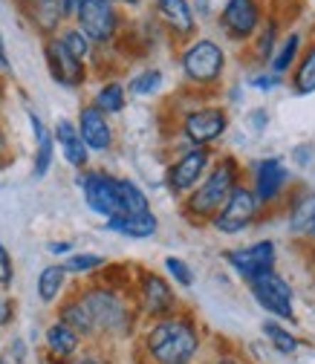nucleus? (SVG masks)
I'll return each instance as SVG.
<instances>
[{
    "label": "nucleus",
    "mask_w": 315,
    "mask_h": 364,
    "mask_svg": "<svg viewBox=\"0 0 315 364\" xmlns=\"http://www.w3.org/2000/svg\"><path fill=\"white\" fill-rule=\"evenodd\" d=\"M12 321H15V301L0 287V330H6Z\"/></svg>",
    "instance_id": "nucleus-38"
},
{
    "label": "nucleus",
    "mask_w": 315,
    "mask_h": 364,
    "mask_svg": "<svg viewBox=\"0 0 315 364\" xmlns=\"http://www.w3.org/2000/svg\"><path fill=\"white\" fill-rule=\"evenodd\" d=\"M165 272L173 278V284H179V287H194V272H191V266L183 260V257H165Z\"/></svg>",
    "instance_id": "nucleus-33"
},
{
    "label": "nucleus",
    "mask_w": 315,
    "mask_h": 364,
    "mask_svg": "<svg viewBox=\"0 0 315 364\" xmlns=\"http://www.w3.org/2000/svg\"><path fill=\"white\" fill-rule=\"evenodd\" d=\"M23 15L29 18V23L41 32V35H55L64 26V15H61V0H21Z\"/></svg>",
    "instance_id": "nucleus-20"
},
{
    "label": "nucleus",
    "mask_w": 315,
    "mask_h": 364,
    "mask_svg": "<svg viewBox=\"0 0 315 364\" xmlns=\"http://www.w3.org/2000/svg\"><path fill=\"white\" fill-rule=\"evenodd\" d=\"M15 281V263H12V255L9 249L4 246V240H0V287H9Z\"/></svg>",
    "instance_id": "nucleus-37"
},
{
    "label": "nucleus",
    "mask_w": 315,
    "mask_h": 364,
    "mask_svg": "<svg viewBox=\"0 0 315 364\" xmlns=\"http://www.w3.org/2000/svg\"><path fill=\"white\" fill-rule=\"evenodd\" d=\"M67 364H107V361H102V358H96V355H81V358H73V361H67Z\"/></svg>",
    "instance_id": "nucleus-44"
},
{
    "label": "nucleus",
    "mask_w": 315,
    "mask_h": 364,
    "mask_svg": "<svg viewBox=\"0 0 315 364\" xmlns=\"http://www.w3.org/2000/svg\"><path fill=\"white\" fill-rule=\"evenodd\" d=\"M292 229L315 235V194H306L292 205Z\"/></svg>",
    "instance_id": "nucleus-31"
},
{
    "label": "nucleus",
    "mask_w": 315,
    "mask_h": 364,
    "mask_svg": "<svg viewBox=\"0 0 315 364\" xmlns=\"http://www.w3.org/2000/svg\"><path fill=\"white\" fill-rule=\"evenodd\" d=\"M137 295H139V312L145 318H151V321L176 312V295H173L171 284L162 275H156V272H142Z\"/></svg>",
    "instance_id": "nucleus-12"
},
{
    "label": "nucleus",
    "mask_w": 315,
    "mask_h": 364,
    "mask_svg": "<svg viewBox=\"0 0 315 364\" xmlns=\"http://www.w3.org/2000/svg\"><path fill=\"white\" fill-rule=\"evenodd\" d=\"M179 67H183V75L188 84L211 87L220 81L223 70H226V53L211 38H194L186 43L183 55H179Z\"/></svg>",
    "instance_id": "nucleus-4"
},
{
    "label": "nucleus",
    "mask_w": 315,
    "mask_h": 364,
    "mask_svg": "<svg viewBox=\"0 0 315 364\" xmlns=\"http://www.w3.org/2000/svg\"><path fill=\"white\" fill-rule=\"evenodd\" d=\"M249 289L255 295V301L278 318H295V309H292V287L278 275V272H260V275L249 278Z\"/></svg>",
    "instance_id": "nucleus-8"
},
{
    "label": "nucleus",
    "mask_w": 315,
    "mask_h": 364,
    "mask_svg": "<svg viewBox=\"0 0 315 364\" xmlns=\"http://www.w3.org/2000/svg\"><path fill=\"white\" fill-rule=\"evenodd\" d=\"M107 260L102 255H93V252H75L67 257L64 269H67V275H93V272H99Z\"/></svg>",
    "instance_id": "nucleus-32"
},
{
    "label": "nucleus",
    "mask_w": 315,
    "mask_h": 364,
    "mask_svg": "<svg viewBox=\"0 0 315 364\" xmlns=\"http://www.w3.org/2000/svg\"><path fill=\"white\" fill-rule=\"evenodd\" d=\"M70 249H73V243H67V240H61V243H50V246H47V252H53V255H70Z\"/></svg>",
    "instance_id": "nucleus-42"
},
{
    "label": "nucleus",
    "mask_w": 315,
    "mask_h": 364,
    "mask_svg": "<svg viewBox=\"0 0 315 364\" xmlns=\"http://www.w3.org/2000/svg\"><path fill=\"white\" fill-rule=\"evenodd\" d=\"M263 333L272 338V344L281 350V353H295L298 350V338L295 336H289L281 324H275V321H269V324H263Z\"/></svg>",
    "instance_id": "nucleus-34"
},
{
    "label": "nucleus",
    "mask_w": 315,
    "mask_h": 364,
    "mask_svg": "<svg viewBox=\"0 0 315 364\" xmlns=\"http://www.w3.org/2000/svg\"><path fill=\"white\" fill-rule=\"evenodd\" d=\"M249 84L257 87V90H275V87L281 84V75H275V73H260V75H255Z\"/></svg>",
    "instance_id": "nucleus-39"
},
{
    "label": "nucleus",
    "mask_w": 315,
    "mask_h": 364,
    "mask_svg": "<svg viewBox=\"0 0 315 364\" xmlns=\"http://www.w3.org/2000/svg\"><path fill=\"white\" fill-rule=\"evenodd\" d=\"M162 70H156V67H148V70H142V73H137L127 84H124V90L130 96H137V99H148V96H154V93H159L162 90Z\"/></svg>",
    "instance_id": "nucleus-27"
},
{
    "label": "nucleus",
    "mask_w": 315,
    "mask_h": 364,
    "mask_svg": "<svg viewBox=\"0 0 315 364\" xmlns=\"http://www.w3.org/2000/svg\"><path fill=\"white\" fill-rule=\"evenodd\" d=\"M292 84H295V93H301V96L315 93V47H309V50L304 53L301 64L295 67Z\"/></svg>",
    "instance_id": "nucleus-30"
},
{
    "label": "nucleus",
    "mask_w": 315,
    "mask_h": 364,
    "mask_svg": "<svg viewBox=\"0 0 315 364\" xmlns=\"http://www.w3.org/2000/svg\"><path fill=\"white\" fill-rule=\"evenodd\" d=\"M214 364H243V361H237V358H217Z\"/></svg>",
    "instance_id": "nucleus-45"
},
{
    "label": "nucleus",
    "mask_w": 315,
    "mask_h": 364,
    "mask_svg": "<svg viewBox=\"0 0 315 364\" xmlns=\"http://www.w3.org/2000/svg\"><path fill=\"white\" fill-rule=\"evenodd\" d=\"M208 165H211V151L208 148H188V151H183L165 171V188L173 197H188L197 188V182L205 176Z\"/></svg>",
    "instance_id": "nucleus-6"
},
{
    "label": "nucleus",
    "mask_w": 315,
    "mask_h": 364,
    "mask_svg": "<svg viewBox=\"0 0 315 364\" xmlns=\"http://www.w3.org/2000/svg\"><path fill=\"white\" fill-rule=\"evenodd\" d=\"M287 179H289V171L284 168V162L278 156H269V159H260L255 165V188L252 194L257 197V203H272L284 186H287Z\"/></svg>",
    "instance_id": "nucleus-17"
},
{
    "label": "nucleus",
    "mask_w": 315,
    "mask_h": 364,
    "mask_svg": "<svg viewBox=\"0 0 315 364\" xmlns=\"http://www.w3.org/2000/svg\"><path fill=\"white\" fill-rule=\"evenodd\" d=\"M26 119H29L32 136H35V162H32V173H35V179H43V176L50 173L53 159H55V136H53V130H50L47 124H43V119H41L35 110H29Z\"/></svg>",
    "instance_id": "nucleus-19"
},
{
    "label": "nucleus",
    "mask_w": 315,
    "mask_h": 364,
    "mask_svg": "<svg viewBox=\"0 0 315 364\" xmlns=\"http://www.w3.org/2000/svg\"><path fill=\"white\" fill-rule=\"evenodd\" d=\"M9 70H12V61H9V53H6L4 32H0V73H9Z\"/></svg>",
    "instance_id": "nucleus-41"
},
{
    "label": "nucleus",
    "mask_w": 315,
    "mask_h": 364,
    "mask_svg": "<svg viewBox=\"0 0 315 364\" xmlns=\"http://www.w3.org/2000/svg\"><path fill=\"white\" fill-rule=\"evenodd\" d=\"M154 12L159 23L176 41H191L197 32V15L191 9V0H154Z\"/></svg>",
    "instance_id": "nucleus-15"
},
{
    "label": "nucleus",
    "mask_w": 315,
    "mask_h": 364,
    "mask_svg": "<svg viewBox=\"0 0 315 364\" xmlns=\"http://www.w3.org/2000/svg\"><path fill=\"white\" fill-rule=\"evenodd\" d=\"M116 194H119V214H142L151 211L148 194L127 176H116Z\"/></svg>",
    "instance_id": "nucleus-25"
},
{
    "label": "nucleus",
    "mask_w": 315,
    "mask_h": 364,
    "mask_svg": "<svg viewBox=\"0 0 315 364\" xmlns=\"http://www.w3.org/2000/svg\"><path fill=\"white\" fill-rule=\"evenodd\" d=\"M75 127H78V133H81V139H84L90 154H105V151L113 148V127H110L107 116L99 107L84 105L78 110Z\"/></svg>",
    "instance_id": "nucleus-16"
},
{
    "label": "nucleus",
    "mask_w": 315,
    "mask_h": 364,
    "mask_svg": "<svg viewBox=\"0 0 315 364\" xmlns=\"http://www.w3.org/2000/svg\"><path fill=\"white\" fill-rule=\"evenodd\" d=\"M81 6H84V0H61V15H64V21H75V15H78Z\"/></svg>",
    "instance_id": "nucleus-40"
},
{
    "label": "nucleus",
    "mask_w": 315,
    "mask_h": 364,
    "mask_svg": "<svg viewBox=\"0 0 315 364\" xmlns=\"http://www.w3.org/2000/svg\"><path fill=\"white\" fill-rule=\"evenodd\" d=\"M124 102H127V90L122 81H105L99 90H96V96H93V107H99L105 116H119L124 110Z\"/></svg>",
    "instance_id": "nucleus-26"
},
{
    "label": "nucleus",
    "mask_w": 315,
    "mask_h": 364,
    "mask_svg": "<svg viewBox=\"0 0 315 364\" xmlns=\"http://www.w3.org/2000/svg\"><path fill=\"white\" fill-rule=\"evenodd\" d=\"M6 156H9V139H6V133H4V127H0V165L6 162Z\"/></svg>",
    "instance_id": "nucleus-43"
},
{
    "label": "nucleus",
    "mask_w": 315,
    "mask_h": 364,
    "mask_svg": "<svg viewBox=\"0 0 315 364\" xmlns=\"http://www.w3.org/2000/svg\"><path fill=\"white\" fill-rule=\"evenodd\" d=\"M223 6H226V0H194V4H191L194 15H197V18H203V21L217 18Z\"/></svg>",
    "instance_id": "nucleus-36"
},
{
    "label": "nucleus",
    "mask_w": 315,
    "mask_h": 364,
    "mask_svg": "<svg viewBox=\"0 0 315 364\" xmlns=\"http://www.w3.org/2000/svg\"><path fill=\"white\" fill-rule=\"evenodd\" d=\"M38 298L41 304H55L67 287V269L64 263H50V266H43L41 269V275H38Z\"/></svg>",
    "instance_id": "nucleus-24"
},
{
    "label": "nucleus",
    "mask_w": 315,
    "mask_h": 364,
    "mask_svg": "<svg viewBox=\"0 0 315 364\" xmlns=\"http://www.w3.org/2000/svg\"><path fill=\"white\" fill-rule=\"evenodd\" d=\"M148 364H191L200 353V330L188 315H165L142 336Z\"/></svg>",
    "instance_id": "nucleus-1"
},
{
    "label": "nucleus",
    "mask_w": 315,
    "mask_h": 364,
    "mask_svg": "<svg viewBox=\"0 0 315 364\" xmlns=\"http://www.w3.org/2000/svg\"><path fill=\"white\" fill-rule=\"evenodd\" d=\"M229 127V116L223 107H197L188 110L183 119V136L191 148H208L214 145Z\"/></svg>",
    "instance_id": "nucleus-10"
},
{
    "label": "nucleus",
    "mask_w": 315,
    "mask_h": 364,
    "mask_svg": "<svg viewBox=\"0 0 315 364\" xmlns=\"http://www.w3.org/2000/svg\"><path fill=\"white\" fill-rule=\"evenodd\" d=\"M55 35H58V41L64 43V50H67L70 55H75L78 61H87L90 55H93V50H96L93 43L87 41V35H84V32H81L75 23H70V26H61Z\"/></svg>",
    "instance_id": "nucleus-28"
},
{
    "label": "nucleus",
    "mask_w": 315,
    "mask_h": 364,
    "mask_svg": "<svg viewBox=\"0 0 315 364\" xmlns=\"http://www.w3.org/2000/svg\"><path fill=\"white\" fill-rule=\"evenodd\" d=\"M78 186L84 191V203L87 208L110 220L119 214V194H116V176L107 173V171H93L87 168L81 176H78Z\"/></svg>",
    "instance_id": "nucleus-9"
},
{
    "label": "nucleus",
    "mask_w": 315,
    "mask_h": 364,
    "mask_svg": "<svg viewBox=\"0 0 315 364\" xmlns=\"http://www.w3.org/2000/svg\"><path fill=\"white\" fill-rule=\"evenodd\" d=\"M53 136H55V148H61L67 165H73L75 171H87V165H90V151H87V145H84V139H81L75 122L58 119L55 127H53Z\"/></svg>",
    "instance_id": "nucleus-18"
},
{
    "label": "nucleus",
    "mask_w": 315,
    "mask_h": 364,
    "mask_svg": "<svg viewBox=\"0 0 315 364\" xmlns=\"http://www.w3.org/2000/svg\"><path fill=\"white\" fill-rule=\"evenodd\" d=\"M107 223V229L113 235H122V237H130V240H145V237H154L156 229H159V220L154 211H142V214H116Z\"/></svg>",
    "instance_id": "nucleus-22"
},
{
    "label": "nucleus",
    "mask_w": 315,
    "mask_h": 364,
    "mask_svg": "<svg viewBox=\"0 0 315 364\" xmlns=\"http://www.w3.org/2000/svg\"><path fill=\"white\" fill-rule=\"evenodd\" d=\"M217 18L220 29L232 41H249L260 26V6L257 0H226Z\"/></svg>",
    "instance_id": "nucleus-13"
},
{
    "label": "nucleus",
    "mask_w": 315,
    "mask_h": 364,
    "mask_svg": "<svg viewBox=\"0 0 315 364\" xmlns=\"http://www.w3.org/2000/svg\"><path fill=\"white\" fill-rule=\"evenodd\" d=\"M0 364H6V361H4V358H0Z\"/></svg>",
    "instance_id": "nucleus-47"
},
{
    "label": "nucleus",
    "mask_w": 315,
    "mask_h": 364,
    "mask_svg": "<svg viewBox=\"0 0 315 364\" xmlns=\"http://www.w3.org/2000/svg\"><path fill=\"white\" fill-rule=\"evenodd\" d=\"M226 263L237 272L240 278H255L260 272H269L275 266V243L272 240H260V243H252V246H243V249H229L226 255Z\"/></svg>",
    "instance_id": "nucleus-14"
},
{
    "label": "nucleus",
    "mask_w": 315,
    "mask_h": 364,
    "mask_svg": "<svg viewBox=\"0 0 315 364\" xmlns=\"http://www.w3.org/2000/svg\"><path fill=\"white\" fill-rule=\"evenodd\" d=\"M43 347H47V353L58 364H67L81 350V336L73 327H67L64 321H58V318H55V321L47 327V333H43Z\"/></svg>",
    "instance_id": "nucleus-21"
},
{
    "label": "nucleus",
    "mask_w": 315,
    "mask_h": 364,
    "mask_svg": "<svg viewBox=\"0 0 315 364\" xmlns=\"http://www.w3.org/2000/svg\"><path fill=\"white\" fill-rule=\"evenodd\" d=\"M298 50H301V35H298V32L287 35V38L281 41L278 53H272V58H269V67H272V73H275V75H284V73L295 64Z\"/></svg>",
    "instance_id": "nucleus-29"
},
{
    "label": "nucleus",
    "mask_w": 315,
    "mask_h": 364,
    "mask_svg": "<svg viewBox=\"0 0 315 364\" xmlns=\"http://www.w3.org/2000/svg\"><path fill=\"white\" fill-rule=\"evenodd\" d=\"M275 35H278V23L275 21H266V26L257 35V58H272L275 53Z\"/></svg>",
    "instance_id": "nucleus-35"
},
{
    "label": "nucleus",
    "mask_w": 315,
    "mask_h": 364,
    "mask_svg": "<svg viewBox=\"0 0 315 364\" xmlns=\"http://www.w3.org/2000/svg\"><path fill=\"white\" fill-rule=\"evenodd\" d=\"M58 321H64L67 327H73L81 338H96V327H93V321H90V312H87V306L81 304L78 295L67 298L58 306Z\"/></svg>",
    "instance_id": "nucleus-23"
},
{
    "label": "nucleus",
    "mask_w": 315,
    "mask_h": 364,
    "mask_svg": "<svg viewBox=\"0 0 315 364\" xmlns=\"http://www.w3.org/2000/svg\"><path fill=\"white\" fill-rule=\"evenodd\" d=\"M240 165L235 156H223L211 171H205V176L197 182V188L186 197V217L200 223V220H208L223 208V203L229 200V194L235 191V186H240Z\"/></svg>",
    "instance_id": "nucleus-2"
},
{
    "label": "nucleus",
    "mask_w": 315,
    "mask_h": 364,
    "mask_svg": "<svg viewBox=\"0 0 315 364\" xmlns=\"http://www.w3.org/2000/svg\"><path fill=\"white\" fill-rule=\"evenodd\" d=\"M75 26L87 35L93 47H107L119 35L122 15L113 0H84V6L75 15Z\"/></svg>",
    "instance_id": "nucleus-5"
},
{
    "label": "nucleus",
    "mask_w": 315,
    "mask_h": 364,
    "mask_svg": "<svg viewBox=\"0 0 315 364\" xmlns=\"http://www.w3.org/2000/svg\"><path fill=\"white\" fill-rule=\"evenodd\" d=\"M257 211H260V203L252 194V188L235 186V191L229 194V200L223 203V208L211 217V225H214L220 235H240V232H246L249 225L255 223Z\"/></svg>",
    "instance_id": "nucleus-7"
},
{
    "label": "nucleus",
    "mask_w": 315,
    "mask_h": 364,
    "mask_svg": "<svg viewBox=\"0 0 315 364\" xmlns=\"http://www.w3.org/2000/svg\"><path fill=\"white\" fill-rule=\"evenodd\" d=\"M78 298L90 312L96 336H127L137 324V309L113 287H87L84 292H78Z\"/></svg>",
    "instance_id": "nucleus-3"
},
{
    "label": "nucleus",
    "mask_w": 315,
    "mask_h": 364,
    "mask_svg": "<svg viewBox=\"0 0 315 364\" xmlns=\"http://www.w3.org/2000/svg\"><path fill=\"white\" fill-rule=\"evenodd\" d=\"M4 99H6V87H4V78H0V105H4Z\"/></svg>",
    "instance_id": "nucleus-46"
},
{
    "label": "nucleus",
    "mask_w": 315,
    "mask_h": 364,
    "mask_svg": "<svg viewBox=\"0 0 315 364\" xmlns=\"http://www.w3.org/2000/svg\"><path fill=\"white\" fill-rule=\"evenodd\" d=\"M43 61H47L53 81L67 90H78L87 81V61H78L75 55H70L64 50V43L58 41V35H50L47 43H43Z\"/></svg>",
    "instance_id": "nucleus-11"
}]
</instances>
